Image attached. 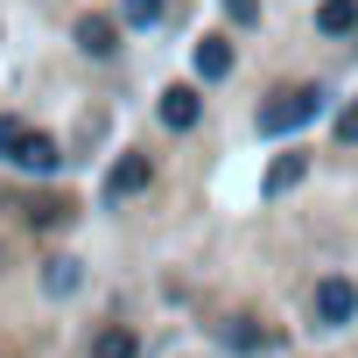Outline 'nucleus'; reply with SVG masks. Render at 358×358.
Wrapping results in <instances>:
<instances>
[{
    "label": "nucleus",
    "mask_w": 358,
    "mask_h": 358,
    "mask_svg": "<svg viewBox=\"0 0 358 358\" xmlns=\"http://www.w3.org/2000/svg\"><path fill=\"white\" fill-rule=\"evenodd\" d=\"M134 351H141V337H134L127 323H106V330L92 337V358H134Z\"/></svg>",
    "instance_id": "obj_7"
},
{
    "label": "nucleus",
    "mask_w": 358,
    "mask_h": 358,
    "mask_svg": "<svg viewBox=\"0 0 358 358\" xmlns=\"http://www.w3.org/2000/svg\"><path fill=\"white\" fill-rule=\"evenodd\" d=\"M337 141H358V106H351V113L337 120Z\"/></svg>",
    "instance_id": "obj_15"
},
{
    "label": "nucleus",
    "mask_w": 358,
    "mask_h": 358,
    "mask_svg": "<svg viewBox=\"0 0 358 358\" xmlns=\"http://www.w3.org/2000/svg\"><path fill=\"white\" fill-rule=\"evenodd\" d=\"M78 50H85V57H113V50H120V22L85 15V22H78Z\"/></svg>",
    "instance_id": "obj_6"
},
{
    "label": "nucleus",
    "mask_w": 358,
    "mask_h": 358,
    "mask_svg": "<svg viewBox=\"0 0 358 358\" xmlns=\"http://www.w3.org/2000/svg\"><path fill=\"white\" fill-rule=\"evenodd\" d=\"M155 113H162V127H176V134H190V127H197V113H204V99H197V85H169Z\"/></svg>",
    "instance_id": "obj_5"
},
{
    "label": "nucleus",
    "mask_w": 358,
    "mask_h": 358,
    "mask_svg": "<svg viewBox=\"0 0 358 358\" xmlns=\"http://www.w3.org/2000/svg\"><path fill=\"white\" fill-rule=\"evenodd\" d=\"M148 183H155V162H148V155H120L113 176H106V197L120 204V197H141Z\"/></svg>",
    "instance_id": "obj_4"
},
{
    "label": "nucleus",
    "mask_w": 358,
    "mask_h": 358,
    "mask_svg": "<svg viewBox=\"0 0 358 358\" xmlns=\"http://www.w3.org/2000/svg\"><path fill=\"white\" fill-rule=\"evenodd\" d=\"M316 29H323V36H351V29H358V0H323V8H316Z\"/></svg>",
    "instance_id": "obj_8"
},
{
    "label": "nucleus",
    "mask_w": 358,
    "mask_h": 358,
    "mask_svg": "<svg viewBox=\"0 0 358 358\" xmlns=\"http://www.w3.org/2000/svg\"><path fill=\"white\" fill-rule=\"evenodd\" d=\"M225 22H239V29H253V22H260V0H225Z\"/></svg>",
    "instance_id": "obj_14"
},
{
    "label": "nucleus",
    "mask_w": 358,
    "mask_h": 358,
    "mask_svg": "<svg viewBox=\"0 0 358 358\" xmlns=\"http://www.w3.org/2000/svg\"><path fill=\"white\" fill-rule=\"evenodd\" d=\"M295 176H302V155H288V162H274V169H267V197H281V190L295 183Z\"/></svg>",
    "instance_id": "obj_11"
},
{
    "label": "nucleus",
    "mask_w": 358,
    "mask_h": 358,
    "mask_svg": "<svg viewBox=\"0 0 358 358\" xmlns=\"http://www.w3.org/2000/svg\"><path fill=\"white\" fill-rule=\"evenodd\" d=\"M43 288H50V295H71V288H78V260H50Z\"/></svg>",
    "instance_id": "obj_10"
},
{
    "label": "nucleus",
    "mask_w": 358,
    "mask_h": 358,
    "mask_svg": "<svg viewBox=\"0 0 358 358\" xmlns=\"http://www.w3.org/2000/svg\"><path fill=\"white\" fill-rule=\"evenodd\" d=\"M71 218V204H57V197H36L29 204V225H64Z\"/></svg>",
    "instance_id": "obj_12"
},
{
    "label": "nucleus",
    "mask_w": 358,
    "mask_h": 358,
    "mask_svg": "<svg viewBox=\"0 0 358 358\" xmlns=\"http://www.w3.org/2000/svg\"><path fill=\"white\" fill-rule=\"evenodd\" d=\"M197 71H204V78H225V71H232V43H225V36L197 43Z\"/></svg>",
    "instance_id": "obj_9"
},
{
    "label": "nucleus",
    "mask_w": 358,
    "mask_h": 358,
    "mask_svg": "<svg viewBox=\"0 0 358 358\" xmlns=\"http://www.w3.org/2000/svg\"><path fill=\"white\" fill-rule=\"evenodd\" d=\"M351 316H358V281L351 274H323L316 281V323L323 330H344Z\"/></svg>",
    "instance_id": "obj_3"
},
{
    "label": "nucleus",
    "mask_w": 358,
    "mask_h": 358,
    "mask_svg": "<svg viewBox=\"0 0 358 358\" xmlns=\"http://www.w3.org/2000/svg\"><path fill=\"white\" fill-rule=\"evenodd\" d=\"M0 162H8V169H29V176H57V169H64V148H57L50 134L22 127V120H0Z\"/></svg>",
    "instance_id": "obj_1"
},
{
    "label": "nucleus",
    "mask_w": 358,
    "mask_h": 358,
    "mask_svg": "<svg viewBox=\"0 0 358 358\" xmlns=\"http://www.w3.org/2000/svg\"><path fill=\"white\" fill-rule=\"evenodd\" d=\"M316 113H323V92H316V85L274 92V106H260V134H288V127H302V120H316Z\"/></svg>",
    "instance_id": "obj_2"
},
{
    "label": "nucleus",
    "mask_w": 358,
    "mask_h": 358,
    "mask_svg": "<svg viewBox=\"0 0 358 358\" xmlns=\"http://www.w3.org/2000/svg\"><path fill=\"white\" fill-rule=\"evenodd\" d=\"M148 22H162V0H127V29H148Z\"/></svg>",
    "instance_id": "obj_13"
}]
</instances>
